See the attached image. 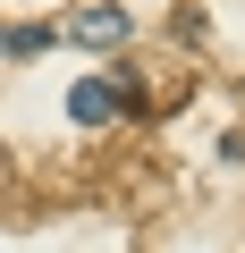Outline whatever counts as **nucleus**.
I'll list each match as a JSON object with an SVG mask.
<instances>
[{"instance_id":"nucleus-1","label":"nucleus","mask_w":245,"mask_h":253,"mask_svg":"<svg viewBox=\"0 0 245 253\" xmlns=\"http://www.w3.org/2000/svg\"><path fill=\"white\" fill-rule=\"evenodd\" d=\"M110 110H118V84H110V76H85V84L68 93V118H85V126H101Z\"/></svg>"},{"instance_id":"nucleus-2","label":"nucleus","mask_w":245,"mask_h":253,"mask_svg":"<svg viewBox=\"0 0 245 253\" xmlns=\"http://www.w3.org/2000/svg\"><path fill=\"white\" fill-rule=\"evenodd\" d=\"M76 42H127V17H118V9H85L76 17Z\"/></svg>"},{"instance_id":"nucleus-3","label":"nucleus","mask_w":245,"mask_h":253,"mask_svg":"<svg viewBox=\"0 0 245 253\" xmlns=\"http://www.w3.org/2000/svg\"><path fill=\"white\" fill-rule=\"evenodd\" d=\"M0 42H9L17 59H34V51H51V26H9V34H0Z\"/></svg>"}]
</instances>
